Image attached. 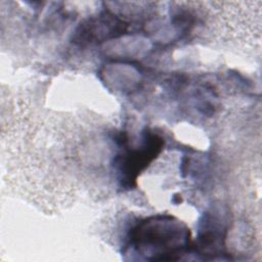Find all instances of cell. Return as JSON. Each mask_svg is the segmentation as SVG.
Listing matches in <instances>:
<instances>
[{"label": "cell", "instance_id": "2", "mask_svg": "<svg viewBox=\"0 0 262 262\" xmlns=\"http://www.w3.org/2000/svg\"><path fill=\"white\" fill-rule=\"evenodd\" d=\"M164 140L159 134L146 131L142 136L139 146L119 156L116 160V165L121 175L120 180L122 184L132 186L138 174L161 152Z\"/></svg>", "mask_w": 262, "mask_h": 262}, {"label": "cell", "instance_id": "3", "mask_svg": "<svg viewBox=\"0 0 262 262\" xmlns=\"http://www.w3.org/2000/svg\"><path fill=\"white\" fill-rule=\"evenodd\" d=\"M125 31L124 23L112 13H101L80 26L76 32V41L85 44L99 42L121 35Z\"/></svg>", "mask_w": 262, "mask_h": 262}, {"label": "cell", "instance_id": "1", "mask_svg": "<svg viewBox=\"0 0 262 262\" xmlns=\"http://www.w3.org/2000/svg\"><path fill=\"white\" fill-rule=\"evenodd\" d=\"M190 231L184 223L168 215L146 218L130 232L129 246L144 259L170 261L181 258L188 249Z\"/></svg>", "mask_w": 262, "mask_h": 262}]
</instances>
